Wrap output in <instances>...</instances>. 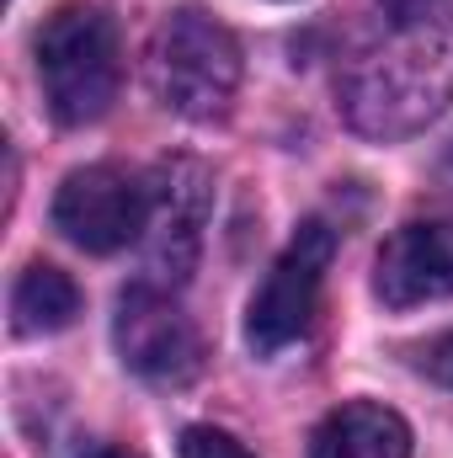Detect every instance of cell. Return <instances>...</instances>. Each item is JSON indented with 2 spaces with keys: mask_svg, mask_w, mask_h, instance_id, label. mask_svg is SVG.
<instances>
[{
  "mask_svg": "<svg viewBox=\"0 0 453 458\" xmlns=\"http://www.w3.org/2000/svg\"><path fill=\"white\" fill-rule=\"evenodd\" d=\"M331 256H337L331 225H321V219L299 225V234L283 245V256L261 277V288L251 293V310H245V342H251V352L272 357V352H283L288 342H299L310 331Z\"/></svg>",
  "mask_w": 453,
  "mask_h": 458,
  "instance_id": "277c9868",
  "label": "cell"
},
{
  "mask_svg": "<svg viewBox=\"0 0 453 458\" xmlns=\"http://www.w3.org/2000/svg\"><path fill=\"white\" fill-rule=\"evenodd\" d=\"M176 454L182 458H256L245 443H235L219 427H187L182 443H176Z\"/></svg>",
  "mask_w": 453,
  "mask_h": 458,
  "instance_id": "8fae6325",
  "label": "cell"
},
{
  "mask_svg": "<svg viewBox=\"0 0 453 458\" xmlns=\"http://www.w3.org/2000/svg\"><path fill=\"white\" fill-rule=\"evenodd\" d=\"M38 81L48 113L64 128H86L107 117L123 86L117 27L97 5H59L38 32Z\"/></svg>",
  "mask_w": 453,
  "mask_h": 458,
  "instance_id": "7a4b0ae2",
  "label": "cell"
},
{
  "mask_svg": "<svg viewBox=\"0 0 453 458\" xmlns=\"http://www.w3.org/2000/svg\"><path fill=\"white\" fill-rule=\"evenodd\" d=\"M373 293L389 310L453 299V219H416L395 229L373 267Z\"/></svg>",
  "mask_w": 453,
  "mask_h": 458,
  "instance_id": "ba28073f",
  "label": "cell"
},
{
  "mask_svg": "<svg viewBox=\"0 0 453 458\" xmlns=\"http://www.w3.org/2000/svg\"><path fill=\"white\" fill-rule=\"evenodd\" d=\"M310 458H411V427L389 405L352 400L315 427Z\"/></svg>",
  "mask_w": 453,
  "mask_h": 458,
  "instance_id": "9c48e42d",
  "label": "cell"
},
{
  "mask_svg": "<svg viewBox=\"0 0 453 458\" xmlns=\"http://www.w3.org/2000/svg\"><path fill=\"white\" fill-rule=\"evenodd\" d=\"M209 219V171L198 160H160L150 176V283H182Z\"/></svg>",
  "mask_w": 453,
  "mask_h": 458,
  "instance_id": "52a82bcc",
  "label": "cell"
},
{
  "mask_svg": "<svg viewBox=\"0 0 453 458\" xmlns=\"http://www.w3.org/2000/svg\"><path fill=\"white\" fill-rule=\"evenodd\" d=\"M11 315H16V331L21 336H48V331H64L75 315H81V288L70 283V272L38 261L16 277L11 288Z\"/></svg>",
  "mask_w": 453,
  "mask_h": 458,
  "instance_id": "30bf717a",
  "label": "cell"
},
{
  "mask_svg": "<svg viewBox=\"0 0 453 458\" xmlns=\"http://www.w3.org/2000/svg\"><path fill=\"white\" fill-rule=\"evenodd\" d=\"M427 373H432L438 384H449V389H453V331L432 346V352H427Z\"/></svg>",
  "mask_w": 453,
  "mask_h": 458,
  "instance_id": "4fadbf2b",
  "label": "cell"
},
{
  "mask_svg": "<svg viewBox=\"0 0 453 458\" xmlns=\"http://www.w3.org/2000/svg\"><path fill=\"white\" fill-rule=\"evenodd\" d=\"M91 458H139V454H123V448H102V454H91Z\"/></svg>",
  "mask_w": 453,
  "mask_h": 458,
  "instance_id": "5bb4252c",
  "label": "cell"
},
{
  "mask_svg": "<svg viewBox=\"0 0 453 458\" xmlns=\"http://www.w3.org/2000/svg\"><path fill=\"white\" fill-rule=\"evenodd\" d=\"M113 342H117V357L150 384H187L203 368L198 326L182 315V304L160 283H133L117 299Z\"/></svg>",
  "mask_w": 453,
  "mask_h": 458,
  "instance_id": "8992f818",
  "label": "cell"
},
{
  "mask_svg": "<svg viewBox=\"0 0 453 458\" xmlns=\"http://www.w3.org/2000/svg\"><path fill=\"white\" fill-rule=\"evenodd\" d=\"M144 70H150V91L171 113L203 123V117H219L235 102L240 43H235V32H229L225 21H214L209 11L182 5V11H171L155 27Z\"/></svg>",
  "mask_w": 453,
  "mask_h": 458,
  "instance_id": "3957f363",
  "label": "cell"
},
{
  "mask_svg": "<svg viewBox=\"0 0 453 458\" xmlns=\"http://www.w3.org/2000/svg\"><path fill=\"white\" fill-rule=\"evenodd\" d=\"M54 229L91 256L128 250L150 229V182L123 165H107V160L81 165L54 192Z\"/></svg>",
  "mask_w": 453,
  "mask_h": 458,
  "instance_id": "5b68a950",
  "label": "cell"
},
{
  "mask_svg": "<svg viewBox=\"0 0 453 458\" xmlns=\"http://www.w3.org/2000/svg\"><path fill=\"white\" fill-rule=\"evenodd\" d=\"M379 11L389 16V27H416L422 16L438 11V0H379Z\"/></svg>",
  "mask_w": 453,
  "mask_h": 458,
  "instance_id": "7c38bea8",
  "label": "cell"
},
{
  "mask_svg": "<svg viewBox=\"0 0 453 458\" xmlns=\"http://www.w3.org/2000/svg\"><path fill=\"white\" fill-rule=\"evenodd\" d=\"M341 102L346 117L373 139H400L432 123L453 102V0L416 27H395L379 54L357 59Z\"/></svg>",
  "mask_w": 453,
  "mask_h": 458,
  "instance_id": "6da1fadb",
  "label": "cell"
}]
</instances>
